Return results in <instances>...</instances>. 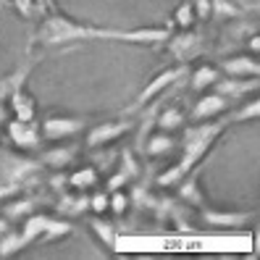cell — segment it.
Segmentation results:
<instances>
[{
    "label": "cell",
    "instance_id": "cell-1",
    "mask_svg": "<svg viewBox=\"0 0 260 260\" xmlns=\"http://www.w3.org/2000/svg\"><path fill=\"white\" fill-rule=\"evenodd\" d=\"M82 37H113V40H126V42H160L168 37V32L163 29H142V32H103V29H89L82 24H74L63 16H50L40 26L37 40L42 45H66L74 40H82Z\"/></svg>",
    "mask_w": 260,
    "mask_h": 260
},
{
    "label": "cell",
    "instance_id": "cell-2",
    "mask_svg": "<svg viewBox=\"0 0 260 260\" xmlns=\"http://www.w3.org/2000/svg\"><path fill=\"white\" fill-rule=\"evenodd\" d=\"M37 168H40V166H37L35 160L16 158V155H8V152H3V155H0V181L19 187V181L35 179Z\"/></svg>",
    "mask_w": 260,
    "mask_h": 260
},
{
    "label": "cell",
    "instance_id": "cell-3",
    "mask_svg": "<svg viewBox=\"0 0 260 260\" xmlns=\"http://www.w3.org/2000/svg\"><path fill=\"white\" fill-rule=\"evenodd\" d=\"M82 126H84V121H79V118H50V121H45L42 132L48 140H63V137L76 134Z\"/></svg>",
    "mask_w": 260,
    "mask_h": 260
},
{
    "label": "cell",
    "instance_id": "cell-4",
    "mask_svg": "<svg viewBox=\"0 0 260 260\" xmlns=\"http://www.w3.org/2000/svg\"><path fill=\"white\" fill-rule=\"evenodd\" d=\"M8 132H11V140L19 147H35L37 145V129L29 121H11Z\"/></svg>",
    "mask_w": 260,
    "mask_h": 260
},
{
    "label": "cell",
    "instance_id": "cell-5",
    "mask_svg": "<svg viewBox=\"0 0 260 260\" xmlns=\"http://www.w3.org/2000/svg\"><path fill=\"white\" fill-rule=\"evenodd\" d=\"M129 124H124V121H116V124H105V126H98L89 132L87 137V147H98V145H105L108 140H113V137H118L121 132H126Z\"/></svg>",
    "mask_w": 260,
    "mask_h": 260
},
{
    "label": "cell",
    "instance_id": "cell-6",
    "mask_svg": "<svg viewBox=\"0 0 260 260\" xmlns=\"http://www.w3.org/2000/svg\"><path fill=\"white\" fill-rule=\"evenodd\" d=\"M197 45H200V37H197L194 32L181 35V37H176V40L171 42V53H174L176 58H181V60H187L189 55L197 53Z\"/></svg>",
    "mask_w": 260,
    "mask_h": 260
},
{
    "label": "cell",
    "instance_id": "cell-7",
    "mask_svg": "<svg viewBox=\"0 0 260 260\" xmlns=\"http://www.w3.org/2000/svg\"><path fill=\"white\" fill-rule=\"evenodd\" d=\"M226 108V98L223 95H210V98H205V100H200L194 105V111H192V116L194 118H205V116H213V113H218V111H223Z\"/></svg>",
    "mask_w": 260,
    "mask_h": 260
},
{
    "label": "cell",
    "instance_id": "cell-8",
    "mask_svg": "<svg viewBox=\"0 0 260 260\" xmlns=\"http://www.w3.org/2000/svg\"><path fill=\"white\" fill-rule=\"evenodd\" d=\"M179 76H181V69H174V71H166V74H160L158 79L152 82V84H150V87L145 89V92L140 95V100H137V105H142V103H147V100H150L152 95H158V92H160L163 87H168V84H171L174 79H179Z\"/></svg>",
    "mask_w": 260,
    "mask_h": 260
},
{
    "label": "cell",
    "instance_id": "cell-9",
    "mask_svg": "<svg viewBox=\"0 0 260 260\" xmlns=\"http://www.w3.org/2000/svg\"><path fill=\"white\" fill-rule=\"evenodd\" d=\"M223 69L232 74V76H255L257 74V63L255 60H250L247 55H242V58H232V60H226Z\"/></svg>",
    "mask_w": 260,
    "mask_h": 260
},
{
    "label": "cell",
    "instance_id": "cell-10",
    "mask_svg": "<svg viewBox=\"0 0 260 260\" xmlns=\"http://www.w3.org/2000/svg\"><path fill=\"white\" fill-rule=\"evenodd\" d=\"M11 103H13V108H16L19 121H29V118H32V113H35V103H32V98H29L24 89H16V92L11 95Z\"/></svg>",
    "mask_w": 260,
    "mask_h": 260
},
{
    "label": "cell",
    "instance_id": "cell-11",
    "mask_svg": "<svg viewBox=\"0 0 260 260\" xmlns=\"http://www.w3.org/2000/svg\"><path fill=\"white\" fill-rule=\"evenodd\" d=\"M26 74H29V66H24L21 71H16L13 76H8V79L0 82V98H11L16 89H21L24 79H26Z\"/></svg>",
    "mask_w": 260,
    "mask_h": 260
},
{
    "label": "cell",
    "instance_id": "cell-12",
    "mask_svg": "<svg viewBox=\"0 0 260 260\" xmlns=\"http://www.w3.org/2000/svg\"><path fill=\"white\" fill-rule=\"evenodd\" d=\"M45 163H50V166H66L74 160V147H55V150H48L42 155Z\"/></svg>",
    "mask_w": 260,
    "mask_h": 260
},
{
    "label": "cell",
    "instance_id": "cell-13",
    "mask_svg": "<svg viewBox=\"0 0 260 260\" xmlns=\"http://www.w3.org/2000/svg\"><path fill=\"white\" fill-rule=\"evenodd\" d=\"M87 208V200L84 197H74V194H66L63 200L58 203V210L63 213V216H76V213H82Z\"/></svg>",
    "mask_w": 260,
    "mask_h": 260
},
{
    "label": "cell",
    "instance_id": "cell-14",
    "mask_svg": "<svg viewBox=\"0 0 260 260\" xmlns=\"http://www.w3.org/2000/svg\"><path fill=\"white\" fill-rule=\"evenodd\" d=\"M250 87H255V82H218L216 84V92L218 95H244Z\"/></svg>",
    "mask_w": 260,
    "mask_h": 260
},
{
    "label": "cell",
    "instance_id": "cell-15",
    "mask_svg": "<svg viewBox=\"0 0 260 260\" xmlns=\"http://www.w3.org/2000/svg\"><path fill=\"white\" fill-rule=\"evenodd\" d=\"M210 82H216V69H208V66L205 69H197L194 79H192V89H203Z\"/></svg>",
    "mask_w": 260,
    "mask_h": 260
},
{
    "label": "cell",
    "instance_id": "cell-16",
    "mask_svg": "<svg viewBox=\"0 0 260 260\" xmlns=\"http://www.w3.org/2000/svg\"><path fill=\"white\" fill-rule=\"evenodd\" d=\"M95 181H98V174L92 171V168H87V171H79V174L71 176L74 187H89V184H95Z\"/></svg>",
    "mask_w": 260,
    "mask_h": 260
},
{
    "label": "cell",
    "instance_id": "cell-17",
    "mask_svg": "<svg viewBox=\"0 0 260 260\" xmlns=\"http://www.w3.org/2000/svg\"><path fill=\"white\" fill-rule=\"evenodd\" d=\"M171 145H174V140L171 137H155V140H152L150 145H147V152H152V155H160L163 150H171Z\"/></svg>",
    "mask_w": 260,
    "mask_h": 260
},
{
    "label": "cell",
    "instance_id": "cell-18",
    "mask_svg": "<svg viewBox=\"0 0 260 260\" xmlns=\"http://www.w3.org/2000/svg\"><path fill=\"white\" fill-rule=\"evenodd\" d=\"M32 210V200H21V203H13V205H6V216L8 218H16V213H29Z\"/></svg>",
    "mask_w": 260,
    "mask_h": 260
},
{
    "label": "cell",
    "instance_id": "cell-19",
    "mask_svg": "<svg viewBox=\"0 0 260 260\" xmlns=\"http://www.w3.org/2000/svg\"><path fill=\"white\" fill-rule=\"evenodd\" d=\"M181 124V113L174 108V111H166L163 113V118H160V126L163 129H174V126H179Z\"/></svg>",
    "mask_w": 260,
    "mask_h": 260
},
{
    "label": "cell",
    "instance_id": "cell-20",
    "mask_svg": "<svg viewBox=\"0 0 260 260\" xmlns=\"http://www.w3.org/2000/svg\"><path fill=\"white\" fill-rule=\"evenodd\" d=\"M210 11H213L210 0H197V16H200V19H205V16H208Z\"/></svg>",
    "mask_w": 260,
    "mask_h": 260
},
{
    "label": "cell",
    "instance_id": "cell-21",
    "mask_svg": "<svg viewBox=\"0 0 260 260\" xmlns=\"http://www.w3.org/2000/svg\"><path fill=\"white\" fill-rule=\"evenodd\" d=\"M189 16H192V8L184 6V8L179 11V24H181V26H187V24H189Z\"/></svg>",
    "mask_w": 260,
    "mask_h": 260
},
{
    "label": "cell",
    "instance_id": "cell-22",
    "mask_svg": "<svg viewBox=\"0 0 260 260\" xmlns=\"http://www.w3.org/2000/svg\"><path fill=\"white\" fill-rule=\"evenodd\" d=\"M124 205H126V197H124V194H116V197H113V210L121 213V210H124Z\"/></svg>",
    "mask_w": 260,
    "mask_h": 260
},
{
    "label": "cell",
    "instance_id": "cell-23",
    "mask_svg": "<svg viewBox=\"0 0 260 260\" xmlns=\"http://www.w3.org/2000/svg\"><path fill=\"white\" fill-rule=\"evenodd\" d=\"M16 6L21 8V13H26V16H32V0H16Z\"/></svg>",
    "mask_w": 260,
    "mask_h": 260
},
{
    "label": "cell",
    "instance_id": "cell-24",
    "mask_svg": "<svg viewBox=\"0 0 260 260\" xmlns=\"http://www.w3.org/2000/svg\"><path fill=\"white\" fill-rule=\"evenodd\" d=\"M13 192H16V187H13V184H6V181H0V197L13 194Z\"/></svg>",
    "mask_w": 260,
    "mask_h": 260
},
{
    "label": "cell",
    "instance_id": "cell-25",
    "mask_svg": "<svg viewBox=\"0 0 260 260\" xmlns=\"http://www.w3.org/2000/svg\"><path fill=\"white\" fill-rule=\"evenodd\" d=\"M105 205H108V200H105V197H95V200H92V208H95V210H103Z\"/></svg>",
    "mask_w": 260,
    "mask_h": 260
},
{
    "label": "cell",
    "instance_id": "cell-26",
    "mask_svg": "<svg viewBox=\"0 0 260 260\" xmlns=\"http://www.w3.org/2000/svg\"><path fill=\"white\" fill-rule=\"evenodd\" d=\"M3 121H6V108L0 105V124H3Z\"/></svg>",
    "mask_w": 260,
    "mask_h": 260
},
{
    "label": "cell",
    "instance_id": "cell-27",
    "mask_svg": "<svg viewBox=\"0 0 260 260\" xmlns=\"http://www.w3.org/2000/svg\"><path fill=\"white\" fill-rule=\"evenodd\" d=\"M0 232H6V221H0Z\"/></svg>",
    "mask_w": 260,
    "mask_h": 260
}]
</instances>
